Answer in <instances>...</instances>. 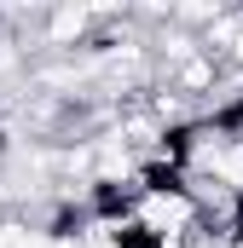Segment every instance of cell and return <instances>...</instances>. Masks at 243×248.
Instances as JSON below:
<instances>
[{
  "label": "cell",
  "mask_w": 243,
  "mask_h": 248,
  "mask_svg": "<svg viewBox=\"0 0 243 248\" xmlns=\"http://www.w3.org/2000/svg\"><path fill=\"white\" fill-rule=\"evenodd\" d=\"M127 225H133L145 243H156V248H180L185 237L203 231L197 202H191L185 179H180V185H151V190H139V196L127 202Z\"/></svg>",
  "instance_id": "obj_1"
},
{
  "label": "cell",
  "mask_w": 243,
  "mask_h": 248,
  "mask_svg": "<svg viewBox=\"0 0 243 248\" xmlns=\"http://www.w3.org/2000/svg\"><path fill=\"white\" fill-rule=\"evenodd\" d=\"M17 225H23L17 214H0V248H12V243H17Z\"/></svg>",
  "instance_id": "obj_2"
}]
</instances>
